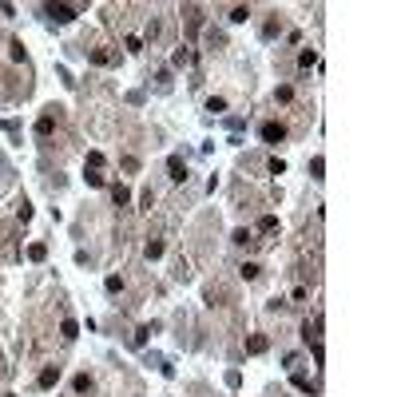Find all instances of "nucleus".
I'll list each match as a JSON object with an SVG mask.
<instances>
[{
  "label": "nucleus",
  "mask_w": 397,
  "mask_h": 397,
  "mask_svg": "<svg viewBox=\"0 0 397 397\" xmlns=\"http://www.w3.org/2000/svg\"><path fill=\"white\" fill-rule=\"evenodd\" d=\"M44 12H48L52 20H60V24H64V20H76V12H80V8H76V4H48Z\"/></svg>",
  "instance_id": "1"
},
{
  "label": "nucleus",
  "mask_w": 397,
  "mask_h": 397,
  "mask_svg": "<svg viewBox=\"0 0 397 397\" xmlns=\"http://www.w3.org/2000/svg\"><path fill=\"white\" fill-rule=\"evenodd\" d=\"M262 139H266V143H282V139H286V127H282V123H274V119H270V123H262Z\"/></svg>",
  "instance_id": "2"
},
{
  "label": "nucleus",
  "mask_w": 397,
  "mask_h": 397,
  "mask_svg": "<svg viewBox=\"0 0 397 397\" xmlns=\"http://www.w3.org/2000/svg\"><path fill=\"white\" fill-rule=\"evenodd\" d=\"M60 373H64L60 365H44V369H40V377H36V381H40V389H52V385L60 381Z\"/></svg>",
  "instance_id": "3"
},
{
  "label": "nucleus",
  "mask_w": 397,
  "mask_h": 397,
  "mask_svg": "<svg viewBox=\"0 0 397 397\" xmlns=\"http://www.w3.org/2000/svg\"><path fill=\"white\" fill-rule=\"evenodd\" d=\"M167 171H171V183H187V163H183L179 155L167 159Z\"/></svg>",
  "instance_id": "4"
},
{
  "label": "nucleus",
  "mask_w": 397,
  "mask_h": 397,
  "mask_svg": "<svg viewBox=\"0 0 397 397\" xmlns=\"http://www.w3.org/2000/svg\"><path fill=\"white\" fill-rule=\"evenodd\" d=\"M52 131H56V115L44 112L40 119H36V135H52Z\"/></svg>",
  "instance_id": "5"
},
{
  "label": "nucleus",
  "mask_w": 397,
  "mask_h": 397,
  "mask_svg": "<svg viewBox=\"0 0 397 397\" xmlns=\"http://www.w3.org/2000/svg\"><path fill=\"white\" fill-rule=\"evenodd\" d=\"M112 203H115V207H127V203H131V191H127L123 183H115V187H112Z\"/></svg>",
  "instance_id": "6"
},
{
  "label": "nucleus",
  "mask_w": 397,
  "mask_h": 397,
  "mask_svg": "<svg viewBox=\"0 0 397 397\" xmlns=\"http://www.w3.org/2000/svg\"><path fill=\"white\" fill-rule=\"evenodd\" d=\"M266 345H270V341L262 338V334H250V338H246V353H266Z\"/></svg>",
  "instance_id": "7"
},
{
  "label": "nucleus",
  "mask_w": 397,
  "mask_h": 397,
  "mask_svg": "<svg viewBox=\"0 0 397 397\" xmlns=\"http://www.w3.org/2000/svg\"><path fill=\"white\" fill-rule=\"evenodd\" d=\"M318 330H322V322H302V341H306V345L318 341Z\"/></svg>",
  "instance_id": "8"
},
{
  "label": "nucleus",
  "mask_w": 397,
  "mask_h": 397,
  "mask_svg": "<svg viewBox=\"0 0 397 397\" xmlns=\"http://www.w3.org/2000/svg\"><path fill=\"white\" fill-rule=\"evenodd\" d=\"M76 334H80V326H76L72 318H64V322H60V338H64V341H72Z\"/></svg>",
  "instance_id": "9"
},
{
  "label": "nucleus",
  "mask_w": 397,
  "mask_h": 397,
  "mask_svg": "<svg viewBox=\"0 0 397 397\" xmlns=\"http://www.w3.org/2000/svg\"><path fill=\"white\" fill-rule=\"evenodd\" d=\"M314 64H318V52H314V48H306V52L298 56V68H302V72H310Z\"/></svg>",
  "instance_id": "10"
},
{
  "label": "nucleus",
  "mask_w": 397,
  "mask_h": 397,
  "mask_svg": "<svg viewBox=\"0 0 397 397\" xmlns=\"http://www.w3.org/2000/svg\"><path fill=\"white\" fill-rule=\"evenodd\" d=\"M28 258H32V262H44V258H48V246H44V242H32V246H28Z\"/></svg>",
  "instance_id": "11"
},
{
  "label": "nucleus",
  "mask_w": 397,
  "mask_h": 397,
  "mask_svg": "<svg viewBox=\"0 0 397 397\" xmlns=\"http://www.w3.org/2000/svg\"><path fill=\"white\" fill-rule=\"evenodd\" d=\"M290 381H294V389H302V393H314V385H310V377H306V373H294Z\"/></svg>",
  "instance_id": "12"
},
{
  "label": "nucleus",
  "mask_w": 397,
  "mask_h": 397,
  "mask_svg": "<svg viewBox=\"0 0 397 397\" xmlns=\"http://www.w3.org/2000/svg\"><path fill=\"white\" fill-rule=\"evenodd\" d=\"M72 389H76V393H88V389H92V377H88V373H76Z\"/></svg>",
  "instance_id": "13"
},
{
  "label": "nucleus",
  "mask_w": 397,
  "mask_h": 397,
  "mask_svg": "<svg viewBox=\"0 0 397 397\" xmlns=\"http://www.w3.org/2000/svg\"><path fill=\"white\" fill-rule=\"evenodd\" d=\"M238 278H246V282L258 278V266H254V262H242V266H238Z\"/></svg>",
  "instance_id": "14"
},
{
  "label": "nucleus",
  "mask_w": 397,
  "mask_h": 397,
  "mask_svg": "<svg viewBox=\"0 0 397 397\" xmlns=\"http://www.w3.org/2000/svg\"><path fill=\"white\" fill-rule=\"evenodd\" d=\"M191 52H187V48H179V52H175V56H171V64H175V68H183V64H191Z\"/></svg>",
  "instance_id": "15"
},
{
  "label": "nucleus",
  "mask_w": 397,
  "mask_h": 397,
  "mask_svg": "<svg viewBox=\"0 0 397 397\" xmlns=\"http://www.w3.org/2000/svg\"><path fill=\"white\" fill-rule=\"evenodd\" d=\"M246 16H250V8H246V4H238V8H230V20H234V24H242Z\"/></svg>",
  "instance_id": "16"
},
{
  "label": "nucleus",
  "mask_w": 397,
  "mask_h": 397,
  "mask_svg": "<svg viewBox=\"0 0 397 397\" xmlns=\"http://www.w3.org/2000/svg\"><path fill=\"white\" fill-rule=\"evenodd\" d=\"M207 112H227V100H223V96H215V100H207Z\"/></svg>",
  "instance_id": "17"
},
{
  "label": "nucleus",
  "mask_w": 397,
  "mask_h": 397,
  "mask_svg": "<svg viewBox=\"0 0 397 397\" xmlns=\"http://www.w3.org/2000/svg\"><path fill=\"white\" fill-rule=\"evenodd\" d=\"M108 294H119V290H123V278H119V274H108Z\"/></svg>",
  "instance_id": "18"
},
{
  "label": "nucleus",
  "mask_w": 397,
  "mask_h": 397,
  "mask_svg": "<svg viewBox=\"0 0 397 397\" xmlns=\"http://www.w3.org/2000/svg\"><path fill=\"white\" fill-rule=\"evenodd\" d=\"M322 171H326V159H322V155L310 159V175H314V179H322Z\"/></svg>",
  "instance_id": "19"
},
{
  "label": "nucleus",
  "mask_w": 397,
  "mask_h": 397,
  "mask_svg": "<svg viewBox=\"0 0 397 397\" xmlns=\"http://www.w3.org/2000/svg\"><path fill=\"white\" fill-rule=\"evenodd\" d=\"M8 52H12V60L20 64V60H24V44H20V40H12V44H8Z\"/></svg>",
  "instance_id": "20"
},
{
  "label": "nucleus",
  "mask_w": 397,
  "mask_h": 397,
  "mask_svg": "<svg viewBox=\"0 0 397 397\" xmlns=\"http://www.w3.org/2000/svg\"><path fill=\"white\" fill-rule=\"evenodd\" d=\"M258 230H278V219H274V215H262V223H258Z\"/></svg>",
  "instance_id": "21"
},
{
  "label": "nucleus",
  "mask_w": 397,
  "mask_h": 397,
  "mask_svg": "<svg viewBox=\"0 0 397 397\" xmlns=\"http://www.w3.org/2000/svg\"><path fill=\"white\" fill-rule=\"evenodd\" d=\"M92 60H96V64H112V52H104V48H96V52H92Z\"/></svg>",
  "instance_id": "22"
},
{
  "label": "nucleus",
  "mask_w": 397,
  "mask_h": 397,
  "mask_svg": "<svg viewBox=\"0 0 397 397\" xmlns=\"http://www.w3.org/2000/svg\"><path fill=\"white\" fill-rule=\"evenodd\" d=\"M84 179H88V187H104V175H100V171H88Z\"/></svg>",
  "instance_id": "23"
},
{
  "label": "nucleus",
  "mask_w": 397,
  "mask_h": 397,
  "mask_svg": "<svg viewBox=\"0 0 397 397\" xmlns=\"http://www.w3.org/2000/svg\"><path fill=\"white\" fill-rule=\"evenodd\" d=\"M16 219H20V223H28V219H32V207H28V203H20V207H16Z\"/></svg>",
  "instance_id": "24"
},
{
  "label": "nucleus",
  "mask_w": 397,
  "mask_h": 397,
  "mask_svg": "<svg viewBox=\"0 0 397 397\" xmlns=\"http://www.w3.org/2000/svg\"><path fill=\"white\" fill-rule=\"evenodd\" d=\"M147 258H163V242H147Z\"/></svg>",
  "instance_id": "25"
},
{
  "label": "nucleus",
  "mask_w": 397,
  "mask_h": 397,
  "mask_svg": "<svg viewBox=\"0 0 397 397\" xmlns=\"http://www.w3.org/2000/svg\"><path fill=\"white\" fill-rule=\"evenodd\" d=\"M127 52H143V40L139 36H127Z\"/></svg>",
  "instance_id": "26"
},
{
  "label": "nucleus",
  "mask_w": 397,
  "mask_h": 397,
  "mask_svg": "<svg viewBox=\"0 0 397 397\" xmlns=\"http://www.w3.org/2000/svg\"><path fill=\"white\" fill-rule=\"evenodd\" d=\"M230 238H234V242H238V246H246V242H250V230H234V234H230Z\"/></svg>",
  "instance_id": "27"
},
{
  "label": "nucleus",
  "mask_w": 397,
  "mask_h": 397,
  "mask_svg": "<svg viewBox=\"0 0 397 397\" xmlns=\"http://www.w3.org/2000/svg\"><path fill=\"white\" fill-rule=\"evenodd\" d=\"M88 163H92V171H100V167H104V155H100V151H92V155H88Z\"/></svg>",
  "instance_id": "28"
}]
</instances>
